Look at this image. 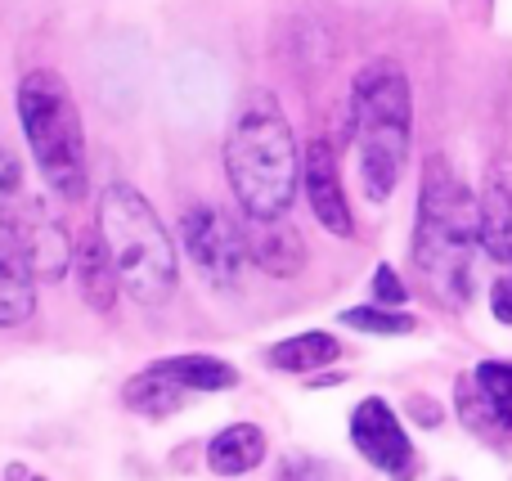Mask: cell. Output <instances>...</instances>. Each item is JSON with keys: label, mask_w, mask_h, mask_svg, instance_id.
Here are the masks:
<instances>
[{"label": "cell", "mask_w": 512, "mask_h": 481, "mask_svg": "<svg viewBox=\"0 0 512 481\" xmlns=\"http://www.w3.org/2000/svg\"><path fill=\"white\" fill-rule=\"evenodd\" d=\"M481 248V198L436 153L423 167L414 225V270L441 306H468L472 261Z\"/></svg>", "instance_id": "1"}, {"label": "cell", "mask_w": 512, "mask_h": 481, "mask_svg": "<svg viewBox=\"0 0 512 481\" xmlns=\"http://www.w3.org/2000/svg\"><path fill=\"white\" fill-rule=\"evenodd\" d=\"M225 180L243 216H288L301 189V149L270 90H252L225 131Z\"/></svg>", "instance_id": "2"}, {"label": "cell", "mask_w": 512, "mask_h": 481, "mask_svg": "<svg viewBox=\"0 0 512 481\" xmlns=\"http://www.w3.org/2000/svg\"><path fill=\"white\" fill-rule=\"evenodd\" d=\"M351 131L360 153V185L369 203H387L396 194L409 162L414 135V90L396 59H373L355 72L351 86Z\"/></svg>", "instance_id": "3"}, {"label": "cell", "mask_w": 512, "mask_h": 481, "mask_svg": "<svg viewBox=\"0 0 512 481\" xmlns=\"http://www.w3.org/2000/svg\"><path fill=\"white\" fill-rule=\"evenodd\" d=\"M95 230L104 234L108 252H113L117 279H122V297L140 306H162L176 297L180 284V257L176 239H171L167 221L158 207L126 180L104 185L95 207Z\"/></svg>", "instance_id": "4"}, {"label": "cell", "mask_w": 512, "mask_h": 481, "mask_svg": "<svg viewBox=\"0 0 512 481\" xmlns=\"http://www.w3.org/2000/svg\"><path fill=\"white\" fill-rule=\"evenodd\" d=\"M18 126L45 189L59 203H81L90 189L86 126H81V108L68 81L54 68H32L18 81Z\"/></svg>", "instance_id": "5"}, {"label": "cell", "mask_w": 512, "mask_h": 481, "mask_svg": "<svg viewBox=\"0 0 512 481\" xmlns=\"http://www.w3.org/2000/svg\"><path fill=\"white\" fill-rule=\"evenodd\" d=\"M180 239H185L189 261L198 266V275L212 288H239V279L248 275V234L234 216H225L212 203H194L180 216Z\"/></svg>", "instance_id": "6"}, {"label": "cell", "mask_w": 512, "mask_h": 481, "mask_svg": "<svg viewBox=\"0 0 512 481\" xmlns=\"http://www.w3.org/2000/svg\"><path fill=\"white\" fill-rule=\"evenodd\" d=\"M5 216H9V225H14L18 248H23L32 275L41 279V284H59V279L72 270V257H77V239H72L63 212L50 203V198L23 194V203Z\"/></svg>", "instance_id": "7"}, {"label": "cell", "mask_w": 512, "mask_h": 481, "mask_svg": "<svg viewBox=\"0 0 512 481\" xmlns=\"http://www.w3.org/2000/svg\"><path fill=\"white\" fill-rule=\"evenodd\" d=\"M351 441H355V450H360L378 473H387L391 481L414 477V446H409V432L400 428L396 410H391L382 396H369V401L355 405Z\"/></svg>", "instance_id": "8"}, {"label": "cell", "mask_w": 512, "mask_h": 481, "mask_svg": "<svg viewBox=\"0 0 512 481\" xmlns=\"http://www.w3.org/2000/svg\"><path fill=\"white\" fill-rule=\"evenodd\" d=\"M301 189H306V203L315 212V221L324 225L337 239H351L355 234V216L346 203L342 189V167H337V149L328 140H310L301 149Z\"/></svg>", "instance_id": "9"}, {"label": "cell", "mask_w": 512, "mask_h": 481, "mask_svg": "<svg viewBox=\"0 0 512 481\" xmlns=\"http://www.w3.org/2000/svg\"><path fill=\"white\" fill-rule=\"evenodd\" d=\"M243 234H248V257L256 270L274 279H292L306 270V243L288 216H270V221L243 216Z\"/></svg>", "instance_id": "10"}, {"label": "cell", "mask_w": 512, "mask_h": 481, "mask_svg": "<svg viewBox=\"0 0 512 481\" xmlns=\"http://www.w3.org/2000/svg\"><path fill=\"white\" fill-rule=\"evenodd\" d=\"M36 315V275L27 266L9 216H0V329H23Z\"/></svg>", "instance_id": "11"}, {"label": "cell", "mask_w": 512, "mask_h": 481, "mask_svg": "<svg viewBox=\"0 0 512 481\" xmlns=\"http://www.w3.org/2000/svg\"><path fill=\"white\" fill-rule=\"evenodd\" d=\"M72 275H77V288L86 297L90 311L108 315L122 297V279H117V266H113V252H108L104 234L90 225L86 234L77 239V257H72Z\"/></svg>", "instance_id": "12"}, {"label": "cell", "mask_w": 512, "mask_h": 481, "mask_svg": "<svg viewBox=\"0 0 512 481\" xmlns=\"http://www.w3.org/2000/svg\"><path fill=\"white\" fill-rule=\"evenodd\" d=\"M185 401H189V392L158 365V360L122 383V405L131 414H140V419H153V423L180 414V410H185Z\"/></svg>", "instance_id": "13"}, {"label": "cell", "mask_w": 512, "mask_h": 481, "mask_svg": "<svg viewBox=\"0 0 512 481\" xmlns=\"http://www.w3.org/2000/svg\"><path fill=\"white\" fill-rule=\"evenodd\" d=\"M481 248L490 261L512 266V171L504 167L481 189Z\"/></svg>", "instance_id": "14"}, {"label": "cell", "mask_w": 512, "mask_h": 481, "mask_svg": "<svg viewBox=\"0 0 512 481\" xmlns=\"http://www.w3.org/2000/svg\"><path fill=\"white\" fill-rule=\"evenodd\" d=\"M265 459V432L256 423H230L207 441V468L216 477H243L252 468H261Z\"/></svg>", "instance_id": "15"}, {"label": "cell", "mask_w": 512, "mask_h": 481, "mask_svg": "<svg viewBox=\"0 0 512 481\" xmlns=\"http://www.w3.org/2000/svg\"><path fill=\"white\" fill-rule=\"evenodd\" d=\"M342 356V342L324 329H306V333H292V338L274 342L265 351V365L279 369V374H315V369H328L333 360Z\"/></svg>", "instance_id": "16"}, {"label": "cell", "mask_w": 512, "mask_h": 481, "mask_svg": "<svg viewBox=\"0 0 512 481\" xmlns=\"http://www.w3.org/2000/svg\"><path fill=\"white\" fill-rule=\"evenodd\" d=\"M158 365L167 369V374L176 378L189 396L194 392H230V387H239V369H234L230 360H221V356H198V351H185V356H167V360H158Z\"/></svg>", "instance_id": "17"}, {"label": "cell", "mask_w": 512, "mask_h": 481, "mask_svg": "<svg viewBox=\"0 0 512 481\" xmlns=\"http://www.w3.org/2000/svg\"><path fill=\"white\" fill-rule=\"evenodd\" d=\"M472 383H477L481 405H486L490 419L512 432V365L508 360H481L472 369Z\"/></svg>", "instance_id": "18"}, {"label": "cell", "mask_w": 512, "mask_h": 481, "mask_svg": "<svg viewBox=\"0 0 512 481\" xmlns=\"http://www.w3.org/2000/svg\"><path fill=\"white\" fill-rule=\"evenodd\" d=\"M342 324L346 329H360V333H378V338H405V333L418 329L414 315L396 311V306H351V311H342Z\"/></svg>", "instance_id": "19"}, {"label": "cell", "mask_w": 512, "mask_h": 481, "mask_svg": "<svg viewBox=\"0 0 512 481\" xmlns=\"http://www.w3.org/2000/svg\"><path fill=\"white\" fill-rule=\"evenodd\" d=\"M23 203V162L9 149H0V216Z\"/></svg>", "instance_id": "20"}, {"label": "cell", "mask_w": 512, "mask_h": 481, "mask_svg": "<svg viewBox=\"0 0 512 481\" xmlns=\"http://www.w3.org/2000/svg\"><path fill=\"white\" fill-rule=\"evenodd\" d=\"M369 293H373V302H378V306H400V302L409 297L405 284H400V275H396L391 266H378V270H373Z\"/></svg>", "instance_id": "21"}, {"label": "cell", "mask_w": 512, "mask_h": 481, "mask_svg": "<svg viewBox=\"0 0 512 481\" xmlns=\"http://www.w3.org/2000/svg\"><path fill=\"white\" fill-rule=\"evenodd\" d=\"M333 468L319 464V459H306V455H292L288 464L279 468V481H328Z\"/></svg>", "instance_id": "22"}, {"label": "cell", "mask_w": 512, "mask_h": 481, "mask_svg": "<svg viewBox=\"0 0 512 481\" xmlns=\"http://www.w3.org/2000/svg\"><path fill=\"white\" fill-rule=\"evenodd\" d=\"M490 311H495L499 324H512V275L495 279V288H490Z\"/></svg>", "instance_id": "23"}, {"label": "cell", "mask_w": 512, "mask_h": 481, "mask_svg": "<svg viewBox=\"0 0 512 481\" xmlns=\"http://www.w3.org/2000/svg\"><path fill=\"white\" fill-rule=\"evenodd\" d=\"M414 414H418V419H423V423H436V419H441V414L432 410V401H423V396H418V401H414Z\"/></svg>", "instance_id": "24"}]
</instances>
